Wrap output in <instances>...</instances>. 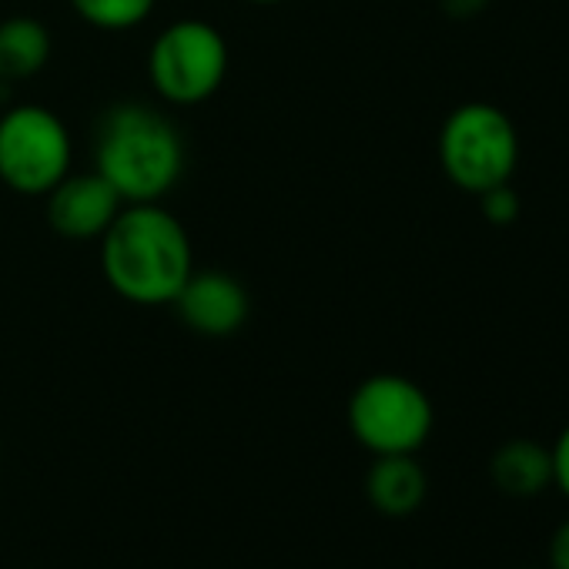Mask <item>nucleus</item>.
Wrapping results in <instances>:
<instances>
[{"label":"nucleus","mask_w":569,"mask_h":569,"mask_svg":"<svg viewBox=\"0 0 569 569\" xmlns=\"http://www.w3.org/2000/svg\"><path fill=\"white\" fill-rule=\"evenodd\" d=\"M101 274L111 292L138 309L171 306L194 271L191 234L161 201L124 204L98 238Z\"/></svg>","instance_id":"obj_1"},{"label":"nucleus","mask_w":569,"mask_h":569,"mask_svg":"<svg viewBox=\"0 0 569 569\" xmlns=\"http://www.w3.org/2000/svg\"><path fill=\"white\" fill-rule=\"evenodd\" d=\"M188 164L178 124L144 101L111 104L94 128V171L124 204L164 201Z\"/></svg>","instance_id":"obj_2"},{"label":"nucleus","mask_w":569,"mask_h":569,"mask_svg":"<svg viewBox=\"0 0 569 569\" xmlns=\"http://www.w3.org/2000/svg\"><path fill=\"white\" fill-rule=\"evenodd\" d=\"M439 168L466 194H482L512 181L519 164V131L512 118L489 101H466L452 108L439 128Z\"/></svg>","instance_id":"obj_3"},{"label":"nucleus","mask_w":569,"mask_h":569,"mask_svg":"<svg viewBox=\"0 0 569 569\" xmlns=\"http://www.w3.org/2000/svg\"><path fill=\"white\" fill-rule=\"evenodd\" d=\"M74 171V138L48 104H14L0 114V184L21 198H48Z\"/></svg>","instance_id":"obj_4"},{"label":"nucleus","mask_w":569,"mask_h":569,"mask_svg":"<svg viewBox=\"0 0 569 569\" xmlns=\"http://www.w3.org/2000/svg\"><path fill=\"white\" fill-rule=\"evenodd\" d=\"M231 51L224 34L201 18L171 21L148 48V84L171 108H194L214 98L228 78Z\"/></svg>","instance_id":"obj_5"},{"label":"nucleus","mask_w":569,"mask_h":569,"mask_svg":"<svg viewBox=\"0 0 569 569\" xmlns=\"http://www.w3.org/2000/svg\"><path fill=\"white\" fill-rule=\"evenodd\" d=\"M349 429L372 456H416L436 426L432 399L419 382L399 372H379L349 396Z\"/></svg>","instance_id":"obj_6"},{"label":"nucleus","mask_w":569,"mask_h":569,"mask_svg":"<svg viewBox=\"0 0 569 569\" xmlns=\"http://www.w3.org/2000/svg\"><path fill=\"white\" fill-rule=\"evenodd\" d=\"M171 309L194 336L228 339L244 329L251 316V299L231 271L194 268L181 284V292L174 296Z\"/></svg>","instance_id":"obj_7"},{"label":"nucleus","mask_w":569,"mask_h":569,"mask_svg":"<svg viewBox=\"0 0 569 569\" xmlns=\"http://www.w3.org/2000/svg\"><path fill=\"white\" fill-rule=\"evenodd\" d=\"M124 208L121 194L91 168V171H71L48 198V224L68 241H98L118 211Z\"/></svg>","instance_id":"obj_8"},{"label":"nucleus","mask_w":569,"mask_h":569,"mask_svg":"<svg viewBox=\"0 0 569 569\" xmlns=\"http://www.w3.org/2000/svg\"><path fill=\"white\" fill-rule=\"evenodd\" d=\"M54 54L51 28L31 14L0 21V84H18L38 78Z\"/></svg>","instance_id":"obj_9"},{"label":"nucleus","mask_w":569,"mask_h":569,"mask_svg":"<svg viewBox=\"0 0 569 569\" xmlns=\"http://www.w3.org/2000/svg\"><path fill=\"white\" fill-rule=\"evenodd\" d=\"M426 469L416 456H376L366 476V496L382 516H409L426 502Z\"/></svg>","instance_id":"obj_10"},{"label":"nucleus","mask_w":569,"mask_h":569,"mask_svg":"<svg viewBox=\"0 0 569 569\" xmlns=\"http://www.w3.org/2000/svg\"><path fill=\"white\" fill-rule=\"evenodd\" d=\"M489 479L512 499H532L552 486V452L536 439H509L492 452Z\"/></svg>","instance_id":"obj_11"},{"label":"nucleus","mask_w":569,"mask_h":569,"mask_svg":"<svg viewBox=\"0 0 569 569\" xmlns=\"http://www.w3.org/2000/svg\"><path fill=\"white\" fill-rule=\"evenodd\" d=\"M71 11L78 14V21H84L94 31H108V34H124L141 28L158 0H68Z\"/></svg>","instance_id":"obj_12"},{"label":"nucleus","mask_w":569,"mask_h":569,"mask_svg":"<svg viewBox=\"0 0 569 569\" xmlns=\"http://www.w3.org/2000/svg\"><path fill=\"white\" fill-rule=\"evenodd\" d=\"M476 198H479L482 218H486L489 224H496V228L516 224V218L522 214V198H519V191L512 188V181L496 184V188H489V191H482V194H476Z\"/></svg>","instance_id":"obj_13"},{"label":"nucleus","mask_w":569,"mask_h":569,"mask_svg":"<svg viewBox=\"0 0 569 569\" xmlns=\"http://www.w3.org/2000/svg\"><path fill=\"white\" fill-rule=\"evenodd\" d=\"M549 452H552V486L569 499V426L559 432Z\"/></svg>","instance_id":"obj_14"},{"label":"nucleus","mask_w":569,"mask_h":569,"mask_svg":"<svg viewBox=\"0 0 569 569\" xmlns=\"http://www.w3.org/2000/svg\"><path fill=\"white\" fill-rule=\"evenodd\" d=\"M489 4H492V0H439L442 14L452 18V21H472V18H479Z\"/></svg>","instance_id":"obj_15"},{"label":"nucleus","mask_w":569,"mask_h":569,"mask_svg":"<svg viewBox=\"0 0 569 569\" xmlns=\"http://www.w3.org/2000/svg\"><path fill=\"white\" fill-rule=\"evenodd\" d=\"M549 569H569V519H562L549 539Z\"/></svg>","instance_id":"obj_16"},{"label":"nucleus","mask_w":569,"mask_h":569,"mask_svg":"<svg viewBox=\"0 0 569 569\" xmlns=\"http://www.w3.org/2000/svg\"><path fill=\"white\" fill-rule=\"evenodd\" d=\"M248 4H258V8H274V4H284V0H248Z\"/></svg>","instance_id":"obj_17"},{"label":"nucleus","mask_w":569,"mask_h":569,"mask_svg":"<svg viewBox=\"0 0 569 569\" xmlns=\"http://www.w3.org/2000/svg\"><path fill=\"white\" fill-rule=\"evenodd\" d=\"M0 88H4V84H0Z\"/></svg>","instance_id":"obj_18"}]
</instances>
